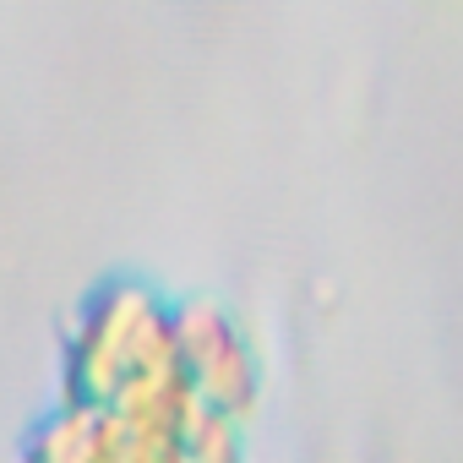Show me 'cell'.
Listing matches in <instances>:
<instances>
[{"label":"cell","mask_w":463,"mask_h":463,"mask_svg":"<svg viewBox=\"0 0 463 463\" xmlns=\"http://www.w3.org/2000/svg\"><path fill=\"white\" fill-rule=\"evenodd\" d=\"M169 333H175V360H180L185 392L218 403L223 414L251 409V398H257V365L246 354L241 327L229 322L218 306H207V300L180 306L169 317Z\"/></svg>","instance_id":"6da1fadb"}]
</instances>
